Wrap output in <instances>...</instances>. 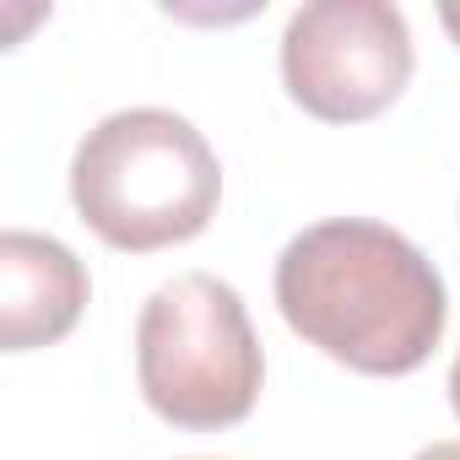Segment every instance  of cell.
Wrapping results in <instances>:
<instances>
[{"label": "cell", "mask_w": 460, "mask_h": 460, "mask_svg": "<svg viewBox=\"0 0 460 460\" xmlns=\"http://www.w3.org/2000/svg\"><path fill=\"white\" fill-rule=\"evenodd\" d=\"M282 320L358 374H411L433 358L449 304L433 261L374 217L314 222L277 261Z\"/></svg>", "instance_id": "1"}, {"label": "cell", "mask_w": 460, "mask_h": 460, "mask_svg": "<svg viewBox=\"0 0 460 460\" xmlns=\"http://www.w3.org/2000/svg\"><path fill=\"white\" fill-rule=\"evenodd\" d=\"M222 195L211 141L173 109H119L71 157V200L114 250L146 255L195 239Z\"/></svg>", "instance_id": "2"}, {"label": "cell", "mask_w": 460, "mask_h": 460, "mask_svg": "<svg viewBox=\"0 0 460 460\" xmlns=\"http://www.w3.org/2000/svg\"><path fill=\"white\" fill-rule=\"evenodd\" d=\"M136 374L146 406L173 428L244 422L266 379L244 298L211 271L163 282L136 320Z\"/></svg>", "instance_id": "3"}, {"label": "cell", "mask_w": 460, "mask_h": 460, "mask_svg": "<svg viewBox=\"0 0 460 460\" xmlns=\"http://www.w3.org/2000/svg\"><path fill=\"white\" fill-rule=\"evenodd\" d=\"M282 82L314 119L358 125L411 82V28L390 0H309L282 33Z\"/></svg>", "instance_id": "4"}, {"label": "cell", "mask_w": 460, "mask_h": 460, "mask_svg": "<svg viewBox=\"0 0 460 460\" xmlns=\"http://www.w3.org/2000/svg\"><path fill=\"white\" fill-rule=\"evenodd\" d=\"M87 266L49 234H0V347L28 352L60 341L87 309Z\"/></svg>", "instance_id": "5"}, {"label": "cell", "mask_w": 460, "mask_h": 460, "mask_svg": "<svg viewBox=\"0 0 460 460\" xmlns=\"http://www.w3.org/2000/svg\"><path fill=\"white\" fill-rule=\"evenodd\" d=\"M411 460H460V438H438V444H428V449H417Z\"/></svg>", "instance_id": "6"}, {"label": "cell", "mask_w": 460, "mask_h": 460, "mask_svg": "<svg viewBox=\"0 0 460 460\" xmlns=\"http://www.w3.org/2000/svg\"><path fill=\"white\" fill-rule=\"evenodd\" d=\"M438 22L449 28V39L460 44V0H449V6H438Z\"/></svg>", "instance_id": "7"}, {"label": "cell", "mask_w": 460, "mask_h": 460, "mask_svg": "<svg viewBox=\"0 0 460 460\" xmlns=\"http://www.w3.org/2000/svg\"><path fill=\"white\" fill-rule=\"evenodd\" d=\"M449 406H455V417H460V352H455V368H449Z\"/></svg>", "instance_id": "8"}, {"label": "cell", "mask_w": 460, "mask_h": 460, "mask_svg": "<svg viewBox=\"0 0 460 460\" xmlns=\"http://www.w3.org/2000/svg\"><path fill=\"white\" fill-rule=\"evenodd\" d=\"M190 460H206V455H190Z\"/></svg>", "instance_id": "9"}]
</instances>
